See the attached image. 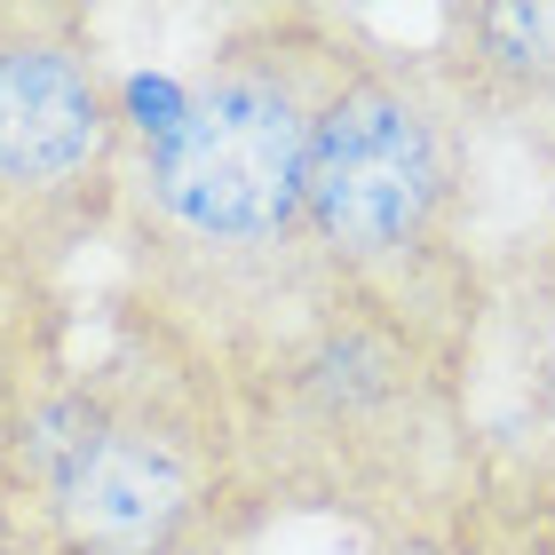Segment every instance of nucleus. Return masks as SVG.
<instances>
[{
	"label": "nucleus",
	"instance_id": "1",
	"mask_svg": "<svg viewBox=\"0 0 555 555\" xmlns=\"http://www.w3.org/2000/svg\"><path fill=\"white\" fill-rule=\"evenodd\" d=\"M255 524L207 341L128 286L0 318V555H238Z\"/></svg>",
	"mask_w": 555,
	"mask_h": 555
},
{
	"label": "nucleus",
	"instance_id": "2",
	"mask_svg": "<svg viewBox=\"0 0 555 555\" xmlns=\"http://www.w3.org/2000/svg\"><path fill=\"white\" fill-rule=\"evenodd\" d=\"M341 24L334 9H238L198 48L167 119L135 128L112 231L119 286L222 365L325 294L310 255V128Z\"/></svg>",
	"mask_w": 555,
	"mask_h": 555
},
{
	"label": "nucleus",
	"instance_id": "3",
	"mask_svg": "<svg viewBox=\"0 0 555 555\" xmlns=\"http://www.w3.org/2000/svg\"><path fill=\"white\" fill-rule=\"evenodd\" d=\"M476 341L358 294H310L231 358L246 485L262 516H334L358 532H421L468 485Z\"/></svg>",
	"mask_w": 555,
	"mask_h": 555
},
{
	"label": "nucleus",
	"instance_id": "4",
	"mask_svg": "<svg viewBox=\"0 0 555 555\" xmlns=\"http://www.w3.org/2000/svg\"><path fill=\"white\" fill-rule=\"evenodd\" d=\"M318 286L382 301L485 349L492 278L476 262V128L421 48L341 24L310 128Z\"/></svg>",
	"mask_w": 555,
	"mask_h": 555
},
{
	"label": "nucleus",
	"instance_id": "5",
	"mask_svg": "<svg viewBox=\"0 0 555 555\" xmlns=\"http://www.w3.org/2000/svg\"><path fill=\"white\" fill-rule=\"evenodd\" d=\"M135 159L104 24L72 0H0V318L72 294L119 231Z\"/></svg>",
	"mask_w": 555,
	"mask_h": 555
},
{
	"label": "nucleus",
	"instance_id": "6",
	"mask_svg": "<svg viewBox=\"0 0 555 555\" xmlns=\"http://www.w3.org/2000/svg\"><path fill=\"white\" fill-rule=\"evenodd\" d=\"M428 72L468 112V128H508L524 143L555 135V0H461L437 9Z\"/></svg>",
	"mask_w": 555,
	"mask_h": 555
},
{
	"label": "nucleus",
	"instance_id": "7",
	"mask_svg": "<svg viewBox=\"0 0 555 555\" xmlns=\"http://www.w3.org/2000/svg\"><path fill=\"white\" fill-rule=\"evenodd\" d=\"M508 325V373H516V413L524 437L540 444V461L555 468V238L540 246V262L516 278V294H492L485 325Z\"/></svg>",
	"mask_w": 555,
	"mask_h": 555
},
{
	"label": "nucleus",
	"instance_id": "8",
	"mask_svg": "<svg viewBox=\"0 0 555 555\" xmlns=\"http://www.w3.org/2000/svg\"><path fill=\"white\" fill-rule=\"evenodd\" d=\"M540 151H547V167H555V135H547V143H540Z\"/></svg>",
	"mask_w": 555,
	"mask_h": 555
}]
</instances>
